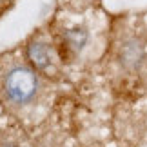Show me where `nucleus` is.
I'll return each mask as SVG.
<instances>
[{
    "mask_svg": "<svg viewBox=\"0 0 147 147\" xmlns=\"http://www.w3.org/2000/svg\"><path fill=\"white\" fill-rule=\"evenodd\" d=\"M120 62L125 69H136L144 60V46L136 38H129L120 47Z\"/></svg>",
    "mask_w": 147,
    "mask_h": 147,
    "instance_id": "nucleus-2",
    "label": "nucleus"
},
{
    "mask_svg": "<svg viewBox=\"0 0 147 147\" xmlns=\"http://www.w3.org/2000/svg\"><path fill=\"white\" fill-rule=\"evenodd\" d=\"M65 42L69 44V46L73 49H82L84 46H86V42H87V33L80 29V27H75V29H69L65 33Z\"/></svg>",
    "mask_w": 147,
    "mask_h": 147,
    "instance_id": "nucleus-4",
    "label": "nucleus"
},
{
    "mask_svg": "<svg viewBox=\"0 0 147 147\" xmlns=\"http://www.w3.org/2000/svg\"><path fill=\"white\" fill-rule=\"evenodd\" d=\"M36 91V76L29 69L16 67L5 78V93L15 102H27Z\"/></svg>",
    "mask_w": 147,
    "mask_h": 147,
    "instance_id": "nucleus-1",
    "label": "nucleus"
},
{
    "mask_svg": "<svg viewBox=\"0 0 147 147\" xmlns=\"http://www.w3.org/2000/svg\"><path fill=\"white\" fill-rule=\"evenodd\" d=\"M29 60L36 69H46L49 65V51L44 44H31L29 46Z\"/></svg>",
    "mask_w": 147,
    "mask_h": 147,
    "instance_id": "nucleus-3",
    "label": "nucleus"
}]
</instances>
